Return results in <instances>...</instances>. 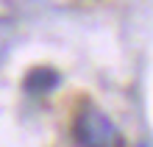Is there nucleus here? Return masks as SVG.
Masks as SVG:
<instances>
[{
    "mask_svg": "<svg viewBox=\"0 0 153 147\" xmlns=\"http://www.w3.org/2000/svg\"><path fill=\"white\" fill-rule=\"evenodd\" d=\"M139 147H148V144H139Z\"/></svg>",
    "mask_w": 153,
    "mask_h": 147,
    "instance_id": "4",
    "label": "nucleus"
},
{
    "mask_svg": "<svg viewBox=\"0 0 153 147\" xmlns=\"http://www.w3.org/2000/svg\"><path fill=\"white\" fill-rule=\"evenodd\" d=\"M73 139L78 147H125L123 133L100 108L84 106L73 122Z\"/></svg>",
    "mask_w": 153,
    "mask_h": 147,
    "instance_id": "1",
    "label": "nucleus"
},
{
    "mask_svg": "<svg viewBox=\"0 0 153 147\" xmlns=\"http://www.w3.org/2000/svg\"><path fill=\"white\" fill-rule=\"evenodd\" d=\"M8 44H11V22L0 20V53H6Z\"/></svg>",
    "mask_w": 153,
    "mask_h": 147,
    "instance_id": "3",
    "label": "nucleus"
},
{
    "mask_svg": "<svg viewBox=\"0 0 153 147\" xmlns=\"http://www.w3.org/2000/svg\"><path fill=\"white\" fill-rule=\"evenodd\" d=\"M59 83H61L59 69L48 67V64H42V67H31L28 72H25V78H22V89L31 92V95H48V92H53Z\"/></svg>",
    "mask_w": 153,
    "mask_h": 147,
    "instance_id": "2",
    "label": "nucleus"
}]
</instances>
